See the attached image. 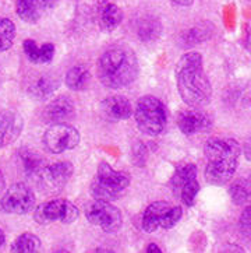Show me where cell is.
<instances>
[{
    "mask_svg": "<svg viewBox=\"0 0 251 253\" xmlns=\"http://www.w3.org/2000/svg\"><path fill=\"white\" fill-rule=\"evenodd\" d=\"M176 87L181 101L190 108H205L212 99V85L204 70L200 52L190 50L178 60L175 67Z\"/></svg>",
    "mask_w": 251,
    "mask_h": 253,
    "instance_id": "obj_1",
    "label": "cell"
},
{
    "mask_svg": "<svg viewBox=\"0 0 251 253\" xmlns=\"http://www.w3.org/2000/svg\"><path fill=\"white\" fill-rule=\"evenodd\" d=\"M97 76L108 88L122 90L130 87L140 76L136 52L124 45L108 48L98 59Z\"/></svg>",
    "mask_w": 251,
    "mask_h": 253,
    "instance_id": "obj_2",
    "label": "cell"
},
{
    "mask_svg": "<svg viewBox=\"0 0 251 253\" xmlns=\"http://www.w3.org/2000/svg\"><path fill=\"white\" fill-rule=\"evenodd\" d=\"M242 148L235 139L212 137L204 146L205 180L214 186L227 185L237 171Z\"/></svg>",
    "mask_w": 251,
    "mask_h": 253,
    "instance_id": "obj_3",
    "label": "cell"
},
{
    "mask_svg": "<svg viewBox=\"0 0 251 253\" xmlns=\"http://www.w3.org/2000/svg\"><path fill=\"white\" fill-rule=\"evenodd\" d=\"M131 183L129 172L116 171L106 161L99 163L97 176L91 182V196L99 200H114L122 195Z\"/></svg>",
    "mask_w": 251,
    "mask_h": 253,
    "instance_id": "obj_4",
    "label": "cell"
},
{
    "mask_svg": "<svg viewBox=\"0 0 251 253\" xmlns=\"http://www.w3.org/2000/svg\"><path fill=\"white\" fill-rule=\"evenodd\" d=\"M137 127L144 134L156 137L162 134L168 125V114L163 102L155 95H143L134 108Z\"/></svg>",
    "mask_w": 251,
    "mask_h": 253,
    "instance_id": "obj_5",
    "label": "cell"
},
{
    "mask_svg": "<svg viewBox=\"0 0 251 253\" xmlns=\"http://www.w3.org/2000/svg\"><path fill=\"white\" fill-rule=\"evenodd\" d=\"M183 217V209L168 202H154L143 214L141 225L145 232H155L158 229H170Z\"/></svg>",
    "mask_w": 251,
    "mask_h": 253,
    "instance_id": "obj_6",
    "label": "cell"
},
{
    "mask_svg": "<svg viewBox=\"0 0 251 253\" xmlns=\"http://www.w3.org/2000/svg\"><path fill=\"white\" fill-rule=\"evenodd\" d=\"M78 207L66 199L49 200L34 209V221L39 225H49L55 222L73 224L78 220Z\"/></svg>",
    "mask_w": 251,
    "mask_h": 253,
    "instance_id": "obj_7",
    "label": "cell"
},
{
    "mask_svg": "<svg viewBox=\"0 0 251 253\" xmlns=\"http://www.w3.org/2000/svg\"><path fill=\"white\" fill-rule=\"evenodd\" d=\"M84 212L91 225L101 228L106 234H113L122 228V211L108 200L94 199V202L85 206Z\"/></svg>",
    "mask_w": 251,
    "mask_h": 253,
    "instance_id": "obj_8",
    "label": "cell"
},
{
    "mask_svg": "<svg viewBox=\"0 0 251 253\" xmlns=\"http://www.w3.org/2000/svg\"><path fill=\"white\" fill-rule=\"evenodd\" d=\"M80 131L70 123H55L50 125L43 133L42 143L50 154H63L72 151L80 144Z\"/></svg>",
    "mask_w": 251,
    "mask_h": 253,
    "instance_id": "obj_9",
    "label": "cell"
},
{
    "mask_svg": "<svg viewBox=\"0 0 251 253\" xmlns=\"http://www.w3.org/2000/svg\"><path fill=\"white\" fill-rule=\"evenodd\" d=\"M36 203L34 190L24 182H17L4 189L0 197V210L6 214L24 215L33 211Z\"/></svg>",
    "mask_w": 251,
    "mask_h": 253,
    "instance_id": "obj_10",
    "label": "cell"
},
{
    "mask_svg": "<svg viewBox=\"0 0 251 253\" xmlns=\"http://www.w3.org/2000/svg\"><path fill=\"white\" fill-rule=\"evenodd\" d=\"M172 192L187 207H193L200 193V182L197 179V167L194 164H184L179 167L170 179Z\"/></svg>",
    "mask_w": 251,
    "mask_h": 253,
    "instance_id": "obj_11",
    "label": "cell"
},
{
    "mask_svg": "<svg viewBox=\"0 0 251 253\" xmlns=\"http://www.w3.org/2000/svg\"><path fill=\"white\" fill-rule=\"evenodd\" d=\"M74 175L73 164L69 161H57V163L45 165L41 172L36 175L38 183L46 193H57L70 182Z\"/></svg>",
    "mask_w": 251,
    "mask_h": 253,
    "instance_id": "obj_12",
    "label": "cell"
},
{
    "mask_svg": "<svg viewBox=\"0 0 251 253\" xmlns=\"http://www.w3.org/2000/svg\"><path fill=\"white\" fill-rule=\"evenodd\" d=\"M176 123L183 134L193 136L197 133H204V131L210 130L212 126V119L205 112H201L200 109L193 108V109L179 112Z\"/></svg>",
    "mask_w": 251,
    "mask_h": 253,
    "instance_id": "obj_13",
    "label": "cell"
},
{
    "mask_svg": "<svg viewBox=\"0 0 251 253\" xmlns=\"http://www.w3.org/2000/svg\"><path fill=\"white\" fill-rule=\"evenodd\" d=\"M24 119L11 109L0 111V148H4L14 143L23 133Z\"/></svg>",
    "mask_w": 251,
    "mask_h": 253,
    "instance_id": "obj_14",
    "label": "cell"
},
{
    "mask_svg": "<svg viewBox=\"0 0 251 253\" xmlns=\"http://www.w3.org/2000/svg\"><path fill=\"white\" fill-rule=\"evenodd\" d=\"M75 116V105L69 97H57L43 108L41 118L49 125L67 123Z\"/></svg>",
    "mask_w": 251,
    "mask_h": 253,
    "instance_id": "obj_15",
    "label": "cell"
},
{
    "mask_svg": "<svg viewBox=\"0 0 251 253\" xmlns=\"http://www.w3.org/2000/svg\"><path fill=\"white\" fill-rule=\"evenodd\" d=\"M59 0H16V13L28 24H35L46 16Z\"/></svg>",
    "mask_w": 251,
    "mask_h": 253,
    "instance_id": "obj_16",
    "label": "cell"
},
{
    "mask_svg": "<svg viewBox=\"0 0 251 253\" xmlns=\"http://www.w3.org/2000/svg\"><path fill=\"white\" fill-rule=\"evenodd\" d=\"M99 112L102 118L109 122H122V121H127L134 114V109L131 106V102L126 97L110 95L101 102Z\"/></svg>",
    "mask_w": 251,
    "mask_h": 253,
    "instance_id": "obj_17",
    "label": "cell"
},
{
    "mask_svg": "<svg viewBox=\"0 0 251 253\" xmlns=\"http://www.w3.org/2000/svg\"><path fill=\"white\" fill-rule=\"evenodd\" d=\"M214 33H215V25L210 23V21H204V23H200V24L188 28L187 31L181 34L180 42H181L183 46L200 45L203 42L210 41Z\"/></svg>",
    "mask_w": 251,
    "mask_h": 253,
    "instance_id": "obj_18",
    "label": "cell"
},
{
    "mask_svg": "<svg viewBox=\"0 0 251 253\" xmlns=\"http://www.w3.org/2000/svg\"><path fill=\"white\" fill-rule=\"evenodd\" d=\"M137 37L144 43H152L158 41L162 35L163 25L159 18L154 16H143L137 21Z\"/></svg>",
    "mask_w": 251,
    "mask_h": 253,
    "instance_id": "obj_19",
    "label": "cell"
},
{
    "mask_svg": "<svg viewBox=\"0 0 251 253\" xmlns=\"http://www.w3.org/2000/svg\"><path fill=\"white\" fill-rule=\"evenodd\" d=\"M229 196L236 206H247L251 203V172L242 175L229 186Z\"/></svg>",
    "mask_w": 251,
    "mask_h": 253,
    "instance_id": "obj_20",
    "label": "cell"
},
{
    "mask_svg": "<svg viewBox=\"0 0 251 253\" xmlns=\"http://www.w3.org/2000/svg\"><path fill=\"white\" fill-rule=\"evenodd\" d=\"M57 88H59V82L55 77L49 74H41L31 83V85L28 87V92L35 99H46L52 97Z\"/></svg>",
    "mask_w": 251,
    "mask_h": 253,
    "instance_id": "obj_21",
    "label": "cell"
},
{
    "mask_svg": "<svg viewBox=\"0 0 251 253\" xmlns=\"http://www.w3.org/2000/svg\"><path fill=\"white\" fill-rule=\"evenodd\" d=\"M123 21V10L114 3L104 6L99 16V27L104 33H112Z\"/></svg>",
    "mask_w": 251,
    "mask_h": 253,
    "instance_id": "obj_22",
    "label": "cell"
},
{
    "mask_svg": "<svg viewBox=\"0 0 251 253\" xmlns=\"http://www.w3.org/2000/svg\"><path fill=\"white\" fill-rule=\"evenodd\" d=\"M89 82H91V73L84 66H73L66 73L65 84L72 91H84L89 85Z\"/></svg>",
    "mask_w": 251,
    "mask_h": 253,
    "instance_id": "obj_23",
    "label": "cell"
},
{
    "mask_svg": "<svg viewBox=\"0 0 251 253\" xmlns=\"http://www.w3.org/2000/svg\"><path fill=\"white\" fill-rule=\"evenodd\" d=\"M18 158L21 167L27 175H38L41 169L45 167V160L42 158L38 153H35L33 150L28 148H23L18 151Z\"/></svg>",
    "mask_w": 251,
    "mask_h": 253,
    "instance_id": "obj_24",
    "label": "cell"
},
{
    "mask_svg": "<svg viewBox=\"0 0 251 253\" xmlns=\"http://www.w3.org/2000/svg\"><path fill=\"white\" fill-rule=\"evenodd\" d=\"M42 242L39 237H36L33 232H24L14 239L11 244L10 252L14 253H33L41 251Z\"/></svg>",
    "mask_w": 251,
    "mask_h": 253,
    "instance_id": "obj_25",
    "label": "cell"
},
{
    "mask_svg": "<svg viewBox=\"0 0 251 253\" xmlns=\"http://www.w3.org/2000/svg\"><path fill=\"white\" fill-rule=\"evenodd\" d=\"M16 40V25L7 17H0V53L8 50Z\"/></svg>",
    "mask_w": 251,
    "mask_h": 253,
    "instance_id": "obj_26",
    "label": "cell"
},
{
    "mask_svg": "<svg viewBox=\"0 0 251 253\" xmlns=\"http://www.w3.org/2000/svg\"><path fill=\"white\" fill-rule=\"evenodd\" d=\"M23 49H24V53L27 55L30 62H33V63H41L42 49L41 46H38V43L34 41V40H25L23 42Z\"/></svg>",
    "mask_w": 251,
    "mask_h": 253,
    "instance_id": "obj_27",
    "label": "cell"
},
{
    "mask_svg": "<svg viewBox=\"0 0 251 253\" xmlns=\"http://www.w3.org/2000/svg\"><path fill=\"white\" fill-rule=\"evenodd\" d=\"M239 228L244 237L251 241V203L244 206V210L239 218Z\"/></svg>",
    "mask_w": 251,
    "mask_h": 253,
    "instance_id": "obj_28",
    "label": "cell"
},
{
    "mask_svg": "<svg viewBox=\"0 0 251 253\" xmlns=\"http://www.w3.org/2000/svg\"><path fill=\"white\" fill-rule=\"evenodd\" d=\"M244 31V46L249 52H251V24L246 25Z\"/></svg>",
    "mask_w": 251,
    "mask_h": 253,
    "instance_id": "obj_29",
    "label": "cell"
},
{
    "mask_svg": "<svg viewBox=\"0 0 251 253\" xmlns=\"http://www.w3.org/2000/svg\"><path fill=\"white\" fill-rule=\"evenodd\" d=\"M170 1L178 4V6H181V7H190L194 3V0H170Z\"/></svg>",
    "mask_w": 251,
    "mask_h": 253,
    "instance_id": "obj_30",
    "label": "cell"
},
{
    "mask_svg": "<svg viewBox=\"0 0 251 253\" xmlns=\"http://www.w3.org/2000/svg\"><path fill=\"white\" fill-rule=\"evenodd\" d=\"M146 253H162V248L156 245V244H149V245L145 248Z\"/></svg>",
    "mask_w": 251,
    "mask_h": 253,
    "instance_id": "obj_31",
    "label": "cell"
},
{
    "mask_svg": "<svg viewBox=\"0 0 251 253\" xmlns=\"http://www.w3.org/2000/svg\"><path fill=\"white\" fill-rule=\"evenodd\" d=\"M244 157H246V160L251 163V143L250 144H247L246 148H244Z\"/></svg>",
    "mask_w": 251,
    "mask_h": 253,
    "instance_id": "obj_32",
    "label": "cell"
},
{
    "mask_svg": "<svg viewBox=\"0 0 251 253\" xmlns=\"http://www.w3.org/2000/svg\"><path fill=\"white\" fill-rule=\"evenodd\" d=\"M4 188H6V180H4V176H3V172L0 171V193L4 192Z\"/></svg>",
    "mask_w": 251,
    "mask_h": 253,
    "instance_id": "obj_33",
    "label": "cell"
},
{
    "mask_svg": "<svg viewBox=\"0 0 251 253\" xmlns=\"http://www.w3.org/2000/svg\"><path fill=\"white\" fill-rule=\"evenodd\" d=\"M4 244H6V235H4L3 229L0 228V248H3Z\"/></svg>",
    "mask_w": 251,
    "mask_h": 253,
    "instance_id": "obj_34",
    "label": "cell"
}]
</instances>
